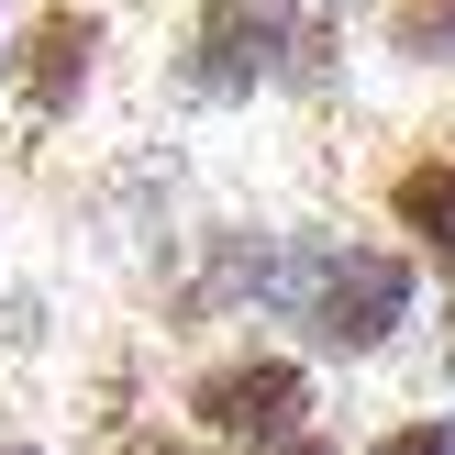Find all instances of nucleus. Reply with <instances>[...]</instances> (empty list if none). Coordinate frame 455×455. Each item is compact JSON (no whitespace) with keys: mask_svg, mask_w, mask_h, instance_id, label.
I'll return each mask as SVG.
<instances>
[{"mask_svg":"<svg viewBox=\"0 0 455 455\" xmlns=\"http://www.w3.org/2000/svg\"><path fill=\"white\" fill-rule=\"evenodd\" d=\"M267 300L311 333L323 355H378L400 323H411V267L389 244H289V267L267 278Z\"/></svg>","mask_w":455,"mask_h":455,"instance_id":"nucleus-1","label":"nucleus"},{"mask_svg":"<svg viewBox=\"0 0 455 455\" xmlns=\"http://www.w3.org/2000/svg\"><path fill=\"white\" fill-rule=\"evenodd\" d=\"M289 44H300L289 0H200V34H189V78L212 89V100H244V89H267V78L289 67Z\"/></svg>","mask_w":455,"mask_h":455,"instance_id":"nucleus-2","label":"nucleus"},{"mask_svg":"<svg viewBox=\"0 0 455 455\" xmlns=\"http://www.w3.org/2000/svg\"><path fill=\"white\" fill-rule=\"evenodd\" d=\"M189 411H200V434H222V444H289L300 434V411H311V378L289 367V355H234V367H212L189 389Z\"/></svg>","mask_w":455,"mask_h":455,"instance_id":"nucleus-3","label":"nucleus"},{"mask_svg":"<svg viewBox=\"0 0 455 455\" xmlns=\"http://www.w3.org/2000/svg\"><path fill=\"white\" fill-rule=\"evenodd\" d=\"M89 56H100V12H44L34 34H22V111H67L89 89Z\"/></svg>","mask_w":455,"mask_h":455,"instance_id":"nucleus-4","label":"nucleus"},{"mask_svg":"<svg viewBox=\"0 0 455 455\" xmlns=\"http://www.w3.org/2000/svg\"><path fill=\"white\" fill-rule=\"evenodd\" d=\"M389 222L411 234V256H434V278H455V167L422 156V167L389 178Z\"/></svg>","mask_w":455,"mask_h":455,"instance_id":"nucleus-5","label":"nucleus"},{"mask_svg":"<svg viewBox=\"0 0 455 455\" xmlns=\"http://www.w3.org/2000/svg\"><path fill=\"white\" fill-rule=\"evenodd\" d=\"M389 44H400V56H444V44H455V0H400Z\"/></svg>","mask_w":455,"mask_h":455,"instance_id":"nucleus-6","label":"nucleus"},{"mask_svg":"<svg viewBox=\"0 0 455 455\" xmlns=\"http://www.w3.org/2000/svg\"><path fill=\"white\" fill-rule=\"evenodd\" d=\"M367 455H455V422L434 411V422H400V434H378Z\"/></svg>","mask_w":455,"mask_h":455,"instance_id":"nucleus-7","label":"nucleus"},{"mask_svg":"<svg viewBox=\"0 0 455 455\" xmlns=\"http://www.w3.org/2000/svg\"><path fill=\"white\" fill-rule=\"evenodd\" d=\"M133 455H212V444H189V434H145Z\"/></svg>","mask_w":455,"mask_h":455,"instance_id":"nucleus-8","label":"nucleus"},{"mask_svg":"<svg viewBox=\"0 0 455 455\" xmlns=\"http://www.w3.org/2000/svg\"><path fill=\"white\" fill-rule=\"evenodd\" d=\"M267 455H333V444L323 434H289V444H267Z\"/></svg>","mask_w":455,"mask_h":455,"instance_id":"nucleus-9","label":"nucleus"},{"mask_svg":"<svg viewBox=\"0 0 455 455\" xmlns=\"http://www.w3.org/2000/svg\"><path fill=\"white\" fill-rule=\"evenodd\" d=\"M0 455H34V444H0Z\"/></svg>","mask_w":455,"mask_h":455,"instance_id":"nucleus-10","label":"nucleus"},{"mask_svg":"<svg viewBox=\"0 0 455 455\" xmlns=\"http://www.w3.org/2000/svg\"><path fill=\"white\" fill-rule=\"evenodd\" d=\"M444 367H455V345H444Z\"/></svg>","mask_w":455,"mask_h":455,"instance_id":"nucleus-11","label":"nucleus"},{"mask_svg":"<svg viewBox=\"0 0 455 455\" xmlns=\"http://www.w3.org/2000/svg\"><path fill=\"white\" fill-rule=\"evenodd\" d=\"M444 167H455V156H444Z\"/></svg>","mask_w":455,"mask_h":455,"instance_id":"nucleus-12","label":"nucleus"}]
</instances>
